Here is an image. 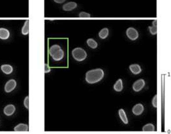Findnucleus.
Segmentation results:
<instances>
[{
    "label": "nucleus",
    "instance_id": "obj_3",
    "mask_svg": "<svg viewBox=\"0 0 171 134\" xmlns=\"http://www.w3.org/2000/svg\"><path fill=\"white\" fill-rule=\"evenodd\" d=\"M72 56L76 61H83L87 58V54L86 51L81 47H76L72 51Z\"/></svg>",
    "mask_w": 171,
    "mask_h": 134
},
{
    "label": "nucleus",
    "instance_id": "obj_6",
    "mask_svg": "<svg viewBox=\"0 0 171 134\" xmlns=\"http://www.w3.org/2000/svg\"><path fill=\"white\" fill-rule=\"evenodd\" d=\"M17 82L14 79H10L7 82L5 85V91L6 93H10L15 88Z\"/></svg>",
    "mask_w": 171,
    "mask_h": 134
},
{
    "label": "nucleus",
    "instance_id": "obj_4",
    "mask_svg": "<svg viewBox=\"0 0 171 134\" xmlns=\"http://www.w3.org/2000/svg\"><path fill=\"white\" fill-rule=\"evenodd\" d=\"M126 35L128 38L131 40H135L138 38V31L134 27H128L126 30Z\"/></svg>",
    "mask_w": 171,
    "mask_h": 134
},
{
    "label": "nucleus",
    "instance_id": "obj_16",
    "mask_svg": "<svg viewBox=\"0 0 171 134\" xmlns=\"http://www.w3.org/2000/svg\"><path fill=\"white\" fill-rule=\"evenodd\" d=\"M98 35H99L100 38L105 39L109 35V30L107 27H104V28H103L100 31Z\"/></svg>",
    "mask_w": 171,
    "mask_h": 134
},
{
    "label": "nucleus",
    "instance_id": "obj_7",
    "mask_svg": "<svg viewBox=\"0 0 171 134\" xmlns=\"http://www.w3.org/2000/svg\"><path fill=\"white\" fill-rule=\"evenodd\" d=\"M144 105L142 104H136L132 109V112L136 116H139L142 114L144 112Z\"/></svg>",
    "mask_w": 171,
    "mask_h": 134
},
{
    "label": "nucleus",
    "instance_id": "obj_21",
    "mask_svg": "<svg viewBox=\"0 0 171 134\" xmlns=\"http://www.w3.org/2000/svg\"><path fill=\"white\" fill-rule=\"evenodd\" d=\"M24 105L27 109H29V96H27L24 100Z\"/></svg>",
    "mask_w": 171,
    "mask_h": 134
},
{
    "label": "nucleus",
    "instance_id": "obj_19",
    "mask_svg": "<svg viewBox=\"0 0 171 134\" xmlns=\"http://www.w3.org/2000/svg\"><path fill=\"white\" fill-rule=\"evenodd\" d=\"M87 43L88 46L91 49H96L98 46L97 42L93 38H88L87 40Z\"/></svg>",
    "mask_w": 171,
    "mask_h": 134
},
{
    "label": "nucleus",
    "instance_id": "obj_23",
    "mask_svg": "<svg viewBox=\"0 0 171 134\" xmlns=\"http://www.w3.org/2000/svg\"><path fill=\"white\" fill-rule=\"evenodd\" d=\"M152 104L154 108H157V95H154V96L152 100Z\"/></svg>",
    "mask_w": 171,
    "mask_h": 134
},
{
    "label": "nucleus",
    "instance_id": "obj_25",
    "mask_svg": "<svg viewBox=\"0 0 171 134\" xmlns=\"http://www.w3.org/2000/svg\"><path fill=\"white\" fill-rule=\"evenodd\" d=\"M66 0H54V1L56 3H58V4H62L63 3H64Z\"/></svg>",
    "mask_w": 171,
    "mask_h": 134
},
{
    "label": "nucleus",
    "instance_id": "obj_13",
    "mask_svg": "<svg viewBox=\"0 0 171 134\" xmlns=\"http://www.w3.org/2000/svg\"><path fill=\"white\" fill-rule=\"evenodd\" d=\"M28 130L29 129H28V124L24 123L19 124L14 128V131L15 132H28Z\"/></svg>",
    "mask_w": 171,
    "mask_h": 134
},
{
    "label": "nucleus",
    "instance_id": "obj_1",
    "mask_svg": "<svg viewBox=\"0 0 171 134\" xmlns=\"http://www.w3.org/2000/svg\"><path fill=\"white\" fill-rule=\"evenodd\" d=\"M104 76V71L101 68H96L87 71L85 75V80L88 84L92 85L101 81Z\"/></svg>",
    "mask_w": 171,
    "mask_h": 134
},
{
    "label": "nucleus",
    "instance_id": "obj_14",
    "mask_svg": "<svg viewBox=\"0 0 171 134\" xmlns=\"http://www.w3.org/2000/svg\"><path fill=\"white\" fill-rule=\"evenodd\" d=\"M119 116L122 122L124 124H127L128 123V119L127 118V116H126L125 111L123 109H120L119 110Z\"/></svg>",
    "mask_w": 171,
    "mask_h": 134
},
{
    "label": "nucleus",
    "instance_id": "obj_20",
    "mask_svg": "<svg viewBox=\"0 0 171 134\" xmlns=\"http://www.w3.org/2000/svg\"><path fill=\"white\" fill-rule=\"evenodd\" d=\"M142 130L144 132H154V131H155V127L153 124L148 123L143 126Z\"/></svg>",
    "mask_w": 171,
    "mask_h": 134
},
{
    "label": "nucleus",
    "instance_id": "obj_18",
    "mask_svg": "<svg viewBox=\"0 0 171 134\" xmlns=\"http://www.w3.org/2000/svg\"><path fill=\"white\" fill-rule=\"evenodd\" d=\"M21 33L23 35H27L29 33V21H26L24 26L22 27Z\"/></svg>",
    "mask_w": 171,
    "mask_h": 134
},
{
    "label": "nucleus",
    "instance_id": "obj_2",
    "mask_svg": "<svg viewBox=\"0 0 171 134\" xmlns=\"http://www.w3.org/2000/svg\"><path fill=\"white\" fill-rule=\"evenodd\" d=\"M49 54L53 60L59 61L64 57V51L59 45H53L49 49Z\"/></svg>",
    "mask_w": 171,
    "mask_h": 134
},
{
    "label": "nucleus",
    "instance_id": "obj_11",
    "mask_svg": "<svg viewBox=\"0 0 171 134\" xmlns=\"http://www.w3.org/2000/svg\"><path fill=\"white\" fill-rule=\"evenodd\" d=\"M10 32L4 27L0 28V39L1 40H7L10 37Z\"/></svg>",
    "mask_w": 171,
    "mask_h": 134
},
{
    "label": "nucleus",
    "instance_id": "obj_8",
    "mask_svg": "<svg viewBox=\"0 0 171 134\" xmlns=\"http://www.w3.org/2000/svg\"><path fill=\"white\" fill-rule=\"evenodd\" d=\"M15 111V107L12 104H10L6 106L3 109L4 114L7 116H10L14 114Z\"/></svg>",
    "mask_w": 171,
    "mask_h": 134
},
{
    "label": "nucleus",
    "instance_id": "obj_22",
    "mask_svg": "<svg viewBox=\"0 0 171 134\" xmlns=\"http://www.w3.org/2000/svg\"><path fill=\"white\" fill-rule=\"evenodd\" d=\"M79 17H90V14L87 13L85 12H81L79 14Z\"/></svg>",
    "mask_w": 171,
    "mask_h": 134
},
{
    "label": "nucleus",
    "instance_id": "obj_17",
    "mask_svg": "<svg viewBox=\"0 0 171 134\" xmlns=\"http://www.w3.org/2000/svg\"><path fill=\"white\" fill-rule=\"evenodd\" d=\"M149 31L151 35H155L157 34V21L154 20L153 22V26H149Z\"/></svg>",
    "mask_w": 171,
    "mask_h": 134
},
{
    "label": "nucleus",
    "instance_id": "obj_15",
    "mask_svg": "<svg viewBox=\"0 0 171 134\" xmlns=\"http://www.w3.org/2000/svg\"><path fill=\"white\" fill-rule=\"evenodd\" d=\"M113 89L117 92H120L122 91L123 89V83L121 79H119L117 80V82L113 86Z\"/></svg>",
    "mask_w": 171,
    "mask_h": 134
},
{
    "label": "nucleus",
    "instance_id": "obj_12",
    "mask_svg": "<svg viewBox=\"0 0 171 134\" xmlns=\"http://www.w3.org/2000/svg\"><path fill=\"white\" fill-rule=\"evenodd\" d=\"M1 70L4 74L9 75L12 73L13 71V67H12L10 65L5 64L1 66Z\"/></svg>",
    "mask_w": 171,
    "mask_h": 134
},
{
    "label": "nucleus",
    "instance_id": "obj_5",
    "mask_svg": "<svg viewBox=\"0 0 171 134\" xmlns=\"http://www.w3.org/2000/svg\"><path fill=\"white\" fill-rule=\"evenodd\" d=\"M145 85V80L142 79H138L137 81H135L133 85V89L135 92H139L144 88Z\"/></svg>",
    "mask_w": 171,
    "mask_h": 134
},
{
    "label": "nucleus",
    "instance_id": "obj_24",
    "mask_svg": "<svg viewBox=\"0 0 171 134\" xmlns=\"http://www.w3.org/2000/svg\"><path fill=\"white\" fill-rule=\"evenodd\" d=\"M50 71H51L50 67H49V65L46 63L44 64V73L47 74V73H49Z\"/></svg>",
    "mask_w": 171,
    "mask_h": 134
},
{
    "label": "nucleus",
    "instance_id": "obj_10",
    "mask_svg": "<svg viewBox=\"0 0 171 134\" xmlns=\"http://www.w3.org/2000/svg\"><path fill=\"white\" fill-rule=\"evenodd\" d=\"M129 68L131 71V73L135 75H138L139 74H140V72L142 71V68L138 64L130 65L129 67Z\"/></svg>",
    "mask_w": 171,
    "mask_h": 134
},
{
    "label": "nucleus",
    "instance_id": "obj_9",
    "mask_svg": "<svg viewBox=\"0 0 171 134\" xmlns=\"http://www.w3.org/2000/svg\"><path fill=\"white\" fill-rule=\"evenodd\" d=\"M77 3L73 1H71V2H69L67 3H65V5H63L62 7V9L64 10V11H72V10H74L77 7Z\"/></svg>",
    "mask_w": 171,
    "mask_h": 134
}]
</instances>
